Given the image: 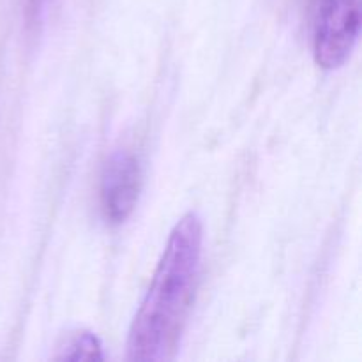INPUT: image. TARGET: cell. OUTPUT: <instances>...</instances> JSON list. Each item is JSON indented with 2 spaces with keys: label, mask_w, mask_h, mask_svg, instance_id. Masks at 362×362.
<instances>
[{
  "label": "cell",
  "mask_w": 362,
  "mask_h": 362,
  "mask_svg": "<svg viewBox=\"0 0 362 362\" xmlns=\"http://www.w3.org/2000/svg\"><path fill=\"white\" fill-rule=\"evenodd\" d=\"M204 226L194 212L173 226L151 286L127 336V359L165 362L172 359L193 304L202 262Z\"/></svg>",
  "instance_id": "obj_1"
},
{
  "label": "cell",
  "mask_w": 362,
  "mask_h": 362,
  "mask_svg": "<svg viewBox=\"0 0 362 362\" xmlns=\"http://www.w3.org/2000/svg\"><path fill=\"white\" fill-rule=\"evenodd\" d=\"M362 0H315L313 55L322 69H338L361 35Z\"/></svg>",
  "instance_id": "obj_2"
},
{
  "label": "cell",
  "mask_w": 362,
  "mask_h": 362,
  "mask_svg": "<svg viewBox=\"0 0 362 362\" xmlns=\"http://www.w3.org/2000/svg\"><path fill=\"white\" fill-rule=\"evenodd\" d=\"M141 187L140 163L129 151H115L103 166L99 202L110 225H122L133 214Z\"/></svg>",
  "instance_id": "obj_3"
},
{
  "label": "cell",
  "mask_w": 362,
  "mask_h": 362,
  "mask_svg": "<svg viewBox=\"0 0 362 362\" xmlns=\"http://www.w3.org/2000/svg\"><path fill=\"white\" fill-rule=\"evenodd\" d=\"M55 361H103V346L92 332L78 331L66 336L62 345L57 349Z\"/></svg>",
  "instance_id": "obj_4"
},
{
  "label": "cell",
  "mask_w": 362,
  "mask_h": 362,
  "mask_svg": "<svg viewBox=\"0 0 362 362\" xmlns=\"http://www.w3.org/2000/svg\"><path fill=\"white\" fill-rule=\"evenodd\" d=\"M46 0H28V14H30L32 23H37L41 20V14L45 11Z\"/></svg>",
  "instance_id": "obj_5"
}]
</instances>
